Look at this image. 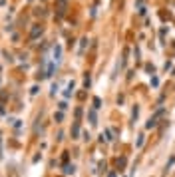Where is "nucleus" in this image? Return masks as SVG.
I'll return each instance as SVG.
<instances>
[{
    "label": "nucleus",
    "mask_w": 175,
    "mask_h": 177,
    "mask_svg": "<svg viewBox=\"0 0 175 177\" xmlns=\"http://www.w3.org/2000/svg\"><path fill=\"white\" fill-rule=\"evenodd\" d=\"M42 34H44V26L42 24H34L32 30H30V40H36V38H40Z\"/></svg>",
    "instance_id": "f257e3e1"
},
{
    "label": "nucleus",
    "mask_w": 175,
    "mask_h": 177,
    "mask_svg": "<svg viewBox=\"0 0 175 177\" xmlns=\"http://www.w3.org/2000/svg\"><path fill=\"white\" fill-rule=\"evenodd\" d=\"M100 103H101L100 98H94V106H96V108H100Z\"/></svg>",
    "instance_id": "f03ea898"
}]
</instances>
